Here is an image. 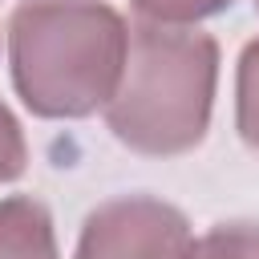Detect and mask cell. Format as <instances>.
<instances>
[{"instance_id": "1", "label": "cell", "mask_w": 259, "mask_h": 259, "mask_svg": "<svg viewBox=\"0 0 259 259\" xmlns=\"http://www.w3.org/2000/svg\"><path fill=\"white\" fill-rule=\"evenodd\" d=\"M8 73L28 113L77 121L117 93L130 24L105 0H24L8 16Z\"/></svg>"}, {"instance_id": "2", "label": "cell", "mask_w": 259, "mask_h": 259, "mask_svg": "<svg viewBox=\"0 0 259 259\" xmlns=\"http://www.w3.org/2000/svg\"><path fill=\"white\" fill-rule=\"evenodd\" d=\"M219 89V40L198 24H130V53L109 97V134L142 158H178L202 146Z\"/></svg>"}, {"instance_id": "3", "label": "cell", "mask_w": 259, "mask_h": 259, "mask_svg": "<svg viewBox=\"0 0 259 259\" xmlns=\"http://www.w3.org/2000/svg\"><path fill=\"white\" fill-rule=\"evenodd\" d=\"M190 219L154 194H117L97 202L77 235L73 259H186Z\"/></svg>"}, {"instance_id": "4", "label": "cell", "mask_w": 259, "mask_h": 259, "mask_svg": "<svg viewBox=\"0 0 259 259\" xmlns=\"http://www.w3.org/2000/svg\"><path fill=\"white\" fill-rule=\"evenodd\" d=\"M0 259H61L53 210L40 198H0Z\"/></svg>"}, {"instance_id": "5", "label": "cell", "mask_w": 259, "mask_h": 259, "mask_svg": "<svg viewBox=\"0 0 259 259\" xmlns=\"http://www.w3.org/2000/svg\"><path fill=\"white\" fill-rule=\"evenodd\" d=\"M235 130L243 146L259 158V36L243 45L235 69Z\"/></svg>"}, {"instance_id": "6", "label": "cell", "mask_w": 259, "mask_h": 259, "mask_svg": "<svg viewBox=\"0 0 259 259\" xmlns=\"http://www.w3.org/2000/svg\"><path fill=\"white\" fill-rule=\"evenodd\" d=\"M186 259H259V223L255 219L214 223L190 243Z\"/></svg>"}, {"instance_id": "7", "label": "cell", "mask_w": 259, "mask_h": 259, "mask_svg": "<svg viewBox=\"0 0 259 259\" xmlns=\"http://www.w3.org/2000/svg\"><path fill=\"white\" fill-rule=\"evenodd\" d=\"M138 20L154 24H198L210 16H223L235 0H130Z\"/></svg>"}, {"instance_id": "8", "label": "cell", "mask_w": 259, "mask_h": 259, "mask_svg": "<svg viewBox=\"0 0 259 259\" xmlns=\"http://www.w3.org/2000/svg\"><path fill=\"white\" fill-rule=\"evenodd\" d=\"M24 170H28V142H24V130H20L16 113L0 101V186H4V182H16Z\"/></svg>"}, {"instance_id": "9", "label": "cell", "mask_w": 259, "mask_h": 259, "mask_svg": "<svg viewBox=\"0 0 259 259\" xmlns=\"http://www.w3.org/2000/svg\"><path fill=\"white\" fill-rule=\"evenodd\" d=\"M255 12H259V0H255Z\"/></svg>"}]
</instances>
